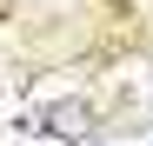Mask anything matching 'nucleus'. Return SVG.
<instances>
[{
  "label": "nucleus",
  "instance_id": "1",
  "mask_svg": "<svg viewBox=\"0 0 153 146\" xmlns=\"http://www.w3.org/2000/svg\"><path fill=\"white\" fill-rule=\"evenodd\" d=\"M93 126H100L93 106H87V100H73V93H60V100H47V106H40V133H47V139H60V146H87Z\"/></svg>",
  "mask_w": 153,
  "mask_h": 146
}]
</instances>
